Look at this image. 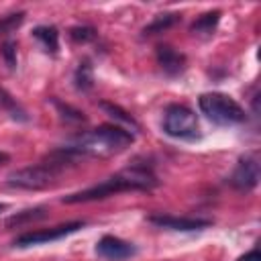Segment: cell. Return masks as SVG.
I'll return each mask as SVG.
<instances>
[{
    "label": "cell",
    "mask_w": 261,
    "mask_h": 261,
    "mask_svg": "<svg viewBox=\"0 0 261 261\" xmlns=\"http://www.w3.org/2000/svg\"><path fill=\"white\" fill-rule=\"evenodd\" d=\"M33 37L43 45V49L47 53H57V49H59V33H57L55 27H49V24L35 27L33 29Z\"/></svg>",
    "instance_id": "obj_11"
},
{
    "label": "cell",
    "mask_w": 261,
    "mask_h": 261,
    "mask_svg": "<svg viewBox=\"0 0 261 261\" xmlns=\"http://www.w3.org/2000/svg\"><path fill=\"white\" fill-rule=\"evenodd\" d=\"M163 130L173 139H196L198 137V118L184 104H171L163 114Z\"/></svg>",
    "instance_id": "obj_5"
},
{
    "label": "cell",
    "mask_w": 261,
    "mask_h": 261,
    "mask_svg": "<svg viewBox=\"0 0 261 261\" xmlns=\"http://www.w3.org/2000/svg\"><path fill=\"white\" fill-rule=\"evenodd\" d=\"M100 108H104L114 120H118V122H122L124 126H128V128H133V130H137L139 128V124H137V120L128 114V112H124L120 106H116V104H108V102H100Z\"/></svg>",
    "instance_id": "obj_17"
},
{
    "label": "cell",
    "mask_w": 261,
    "mask_h": 261,
    "mask_svg": "<svg viewBox=\"0 0 261 261\" xmlns=\"http://www.w3.org/2000/svg\"><path fill=\"white\" fill-rule=\"evenodd\" d=\"M198 106L202 110V114L218 124V126H228V124H239L245 120V110L243 106L232 100L226 94L220 92H206L198 98Z\"/></svg>",
    "instance_id": "obj_3"
},
{
    "label": "cell",
    "mask_w": 261,
    "mask_h": 261,
    "mask_svg": "<svg viewBox=\"0 0 261 261\" xmlns=\"http://www.w3.org/2000/svg\"><path fill=\"white\" fill-rule=\"evenodd\" d=\"M147 220L161 228L184 230V232L202 230V228L210 226V220H204V218H188V216H171V214H151Z\"/></svg>",
    "instance_id": "obj_9"
},
{
    "label": "cell",
    "mask_w": 261,
    "mask_h": 261,
    "mask_svg": "<svg viewBox=\"0 0 261 261\" xmlns=\"http://www.w3.org/2000/svg\"><path fill=\"white\" fill-rule=\"evenodd\" d=\"M135 141L133 130H126L120 124H102L94 130H88L80 137H75L71 143H67V147L84 157H110L116 155L120 151H124L126 147H130Z\"/></svg>",
    "instance_id": "obj_2"
},
{
    "label": "cell",
    "mask_w": 261,
    "mask_h": 261,
    "mask_svg": "<svg viewBox=\"0 0 261 261\" xmlns=\"http://www.w3.org/2000/svg\"><path fill=\"white\" fill-rule=\"evenodd\" d=\"M59 173H61L59 167H55L51 161L43 159L37 165H29V167L12 171L6 177V184L12 188H20V190H43V188L51 186Z\"/></svg>",
    "instance_id": "obj_4"
},
{
    "label": "cell",
    "mask_w": 261,
    "mask_h": 261,
    "mask_svg": "<svg viewBox=\"0 0 261 261\" xmlns=\"http://www.w3.org/2000/svg\"><path fill=\"white\" fill-rule=\"evenodd\" d=\"M259 175H261V167H259V157L255 153H249L245 157L239 159L237 167L232 169L230 177H228V184L234 188V190H241V192H249L253 190L257 184H259Z\"/></svg>",
    "instance_id": "obj_7"
},
{
    "label": "cell",
    "mask_w": 261,
    "mask_h": 261,
    "mask_svg": "<svg viewBox=\"0 0 261 261\" xmlns=\"http://www.w3.org/2000/svg\"><path fill=\"white\" fill-rule=\"evenodd\" d=\"M47 216V208L43 206H37V208H27V210H20L16 214H12L8 220H6V226L12 228V226H22V224H29L33 220H39V218H45Z\"/></svg>",
    "instance_id": "obj_14"
},
{
    "label": "cell",
    "mask_w": 261,
    "mask_h": 261,
    "mask_svg": "<svg viewBox=\"0 0 261 261\" xmlns=\"http://www.w3.org/2000/svg\"><path fill=\"white\" fill-rule=\"evenodd\" d=\"M73 82H75V88L82 90V92H88L94 86V73H92V65L88 61H82L77 65L75 75H73Z\"/></svg>",
    "instance_id": "obj_16"
},
{
    "label": "cell",
    "mask_w": 261,
    "mask_h": 261,
    "mask_svg": "<svg viewBox=\"0 0 261 261\" xmlns=\"http://www.w3.org/2000/svg\"><path fill=\"white\" fill-rule=\"evenodd\" d=\"M96 255L104 261H126L137 255V247L114 234H104L96 243Z\"/></svg>",
    "instance_id": "obj_8"
},
{
    "label": "cell",
    "mask_w": 261,
    "mask_h": 261,
    "mask_svg": "<svg viewBox=\"0 0 261 261\" xmlns=\"http://www.w3.org/2000/svg\"><path fill=\"white\" fill-rule=\"evenodd\" d=\"M218 20H220V10H210V12L202 14V16H198V18L192 22L190 31H192L194 35H204V37H208V35L214 33Z\"/></svg>",
    "instance_id": "obj_12"
},
{
    "label": "cell",
    "mask_w": 261,
    "mask_h": 261,
    "mask_svg": "<svg viewBox=\"0 0 261 261\" xmlns=\"http://www.w3.org/2000/svg\"><path fill=\"white\" fill-rule=\"evenodd\" d=\"M157 186V177L155 173L149 169V167H143V165H133V167H126L114 175H110L108 179L92 186V188H86V190H80L75 194H69L63 198L65 204H77V202H94V200H104V198H110L114 194H120V192H128V190H151Z\"/></svg>",
    "instance_id": "obj_1"
},
{
    "label": "cell",
    "mask_w": 261,
    "mask_h": 261,
    "mask_svg": "<svg viewBox=\"0 0 261 261\" xmlns=\"http://www.w3.org/2000/svg\"><path fill=\"white\" fill-rule=\"evenodd\" d=\"M237 261H261V255H259V249L255 247V249H251L249 253H245V255H241Z\"/></svg>",
    "instance_id": "obj_22"
},
{
    "label": "cell",
    "mask_w": 261,
    "mask_h": 261,
    "mask_svg": "<svg viewBox=\"0 0 261 261\" xmlns=\"http://www.w3.org/2000/svg\"><path fill=\"white\" fill-rule=\"evenodd\" d=\"M69 37L75 43H88V41H94L96 39V31L92 27H73L69 31Z\"/></svg>",
    "instance_id": "obj_19"
},
{
    "label": "cell",
    "mask_w": 261,
    "mask_h": 261,
    "mask_svg": "<svg viewBox=\"0 0 261 261\" xmlns=\"http://www.w3.org/2000/svg\"><path fill=\"white\" fill-rule=\"evenodd\" d=\"M24 20V12H16V14H8V16H2L0 18V35L4 33H10L12 29L20 27V22Z\"/></svg>",
    "instance_id": "obj_20"
},
{
    "label": "cell",
    "mask_w": 261,
    "mask_h": 261,
    "mask_svg": "<svg viewBox=\"0 0 261 261\" xmlns=\"http://www.w3.org/2000/svg\"><path fill=\"white\" fill-rule=\"evenodd\" d=\"M53 104H55V108H57V112L61 114L63 120H67V122H84V120H86L84 112L71 108L69 104H63V102H59V100H53Z\"/></svg>",
    "instance_id": "obj_18"
},
{
    "label": "cell",
    "mask_w": 261,
    "mask_h": 261,
    "mask_svg": "<svg viewBox=\"0 0 261 261\" xmlns=\"http://www.w3.org/2000/svg\"><path fill=\"white\" fill-rule=\"evenodd\" d=\"M8 161H10V155L4 153V151H0V165H6Z\"/></svg>",
    "instance_id": "obj_23"
},
{
    "label": "cell",
    "mask_w": 261,
    "mask_h": 261,
    "mask_svg": "<svg viewBox=\"0 0 261 261\" xmlns=\"http://www.w3.org/2000/svg\"><path fill=\"white\" fill-rule=\"evenodd\" d=\"M0 55H2L4 63H6L10 69L16 67V43H12V41L2 43V47H0Z\"/></svg>",
    "instance_id": "obj_21"
},
{
    "label": "cell",
    "mask_w": 261,
    "mask_h": 261,
    "mask_svg": "<svg viewBox=\"0 0 261 261\" xmlns=\"http://www.w3.org/2000/svg\"><path fill=\"white\" fill-rule=\"evenodd\" d=\"M155 55H157V63L161 65V69L165 73H169V75H177L186 67V55L175 51L169 45H159Z\"/></svg>",
    "instance_id": "obj_10"
},
{
    "label": "cell",
    "mask_w": 261,
    "mask_h": 261,
    "mask_svg": "<svg viewBox=\"0 0 261 261\" xmlns=\"http://www.w3.org/2000/svg\"><path fill=\"white\" fill-rule=\"evenodd\" d=\"M2 210H6V204H2V202H0V212H2Z\"/></svg>",
    "instance_id": "obj_24"
},
{
    "label": "cell",
    "mask_w": 261,
    "mask_h": 261,
    "mask_svg": "<svg viewBox=\"0 0 261 261\" xmlns=\"http://www.w3.org/2000/svg\"><path fill=\"white\" fill-rule=\"evenodd\" d=\"M0 106L6 110V114L12 118V120H18V122H27L29 120V114H27V110L4 90V88H0Z\"/></svg>",
    "instance_id": "obj_13"
},
{
    "label": "cell",
    "mask_w": 261,
    "mask_h": 261,
    "mask_svg": "<svg viewBox=\"0 0 261 261\" xmlns=\"http://www.w3.org/2000/svg\"><path fill=\"white\" fill-rule=\"evenodd\" d=\"M80 228H84V222L75 220V222H67V224H59V226H51V228H43V230H33V232H24L20 237L14 239V247H35V245H45L51 241H59L63 237H69L73 232H77Z\"/></svg>",
    "instance_id": "obj_6"
},
{
    "label": "cell",
    "mask_w": 261,
    "mask_h": 261,
    "mask_svg": "<svg viewBox=\"0 0 261 261\" xmlns=\"http://www.w3.org/2000/svg\"><path fill=\"white\" fill-rule=\"evenodd\" d=\"M177 20H179V14H175V12H169V14H157V16L143 29V35H145V37H151V35L163 33V31L171 29Z\"/></svg>",
    "instance_id": "obj_15"
}]
</instances>
